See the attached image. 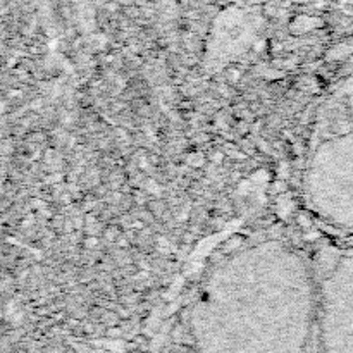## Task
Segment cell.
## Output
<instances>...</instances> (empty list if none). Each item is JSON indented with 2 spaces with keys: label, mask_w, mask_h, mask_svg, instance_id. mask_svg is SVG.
<instances>
[{
  "label": "cell",
  "mask_w": 353,
  "mask_h": 353,
  "mask_svg": "<svg viewBox=\"0 0 353 353\" xmlns=\"http://www.w3.org/2000/svg\"><path fill=\"white\" fill-rule=\"evenodd\" d=\"M308 208L327 226L353 234V78L317 110L303 169Z\"/></svg>",
  "instance_id": "obj_1"
},
{
  "label": "cell",
  "mask_w": 353,
  "mask_h": 353,
  "mask_svg": "<svg viewBox=\"0 0 353 353\" xmlns=\"http://www.w3.org/2000/svg\"><path fill=\"white\" fill-rule=\"evenodd\" d=\"M317 312L329 346L353 353V250L326 247L314 260Z\"/></svg>",
  "instance_id": "obj_2"
}]
</instances>
